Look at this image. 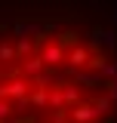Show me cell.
<instances>
[{
    "label": "cell",
    "mask_w": 117,
    "mask_h": 123,
    "mask_svg": "<svg viewBox=\"0 0 117 123\" xmlns=\"http://www.w3.org/2000/svg\"><path fill=\"white\" fill-rule=\"evenodd\" d=\"M77 40H80V37H77V31H62V34L56 37V46L62 49V52H71L74 46H77Z\"/></svg>",
    "instance_id": "4"
},
{
    "label": "cell",
    "mask_w": 117,
    "mask_h": 123,
    "mask_svg": "<svg viewBox=\"0 0 117 123\" xmlns=\"http://www.w3.org/2000/svg\"><path fill=\"white\" fill-rule=\"evenodd\" d=\"M68 120H74V123H86V120H92V108H89L86 102H77L74 108H68Z\"/></svg>",
    "instance_id": "3"
},
{
    "label": "cell",
    "mask_w": 117,
    "mask_h": 123,
    "mask_svg": "<svg viewBox=\"0 0 117 123\" xmlns=\"http://www.w3.org/2000/svg\"><path fill=\"white\" fill-rule=\"evenodd\" d=\"M3 117H9V105H6V102H0V120H3Z\"/></svg>",
    "instance_id": "13"
},
{
    "label": "cell",
    "mask_w": 117,
    "mask_h": 123,
    "mask_svg": "<svg viewBox=\"0 0 117 123\" xmlns=\"http://www.w3.org/2000/svg\"><path fill=\"white\" fill-rule=\"evenodd\" d=\"M108 95H111V98H117V83H114V80L108 83Z\"/></svg>",
    "instance_id": "14"
},
{
    "label": "cell",
    "mask_w": 117,
    "mask_h": 123,
    "mask_svg": "<svg viewBox=\"0 0 117 123\" xmlns=\"http://www.w3.org/2000/svg\"><path fill=\"white\" fill-rule=\"evenodd\" d=\"M40 62H43V65H58V62H65V52H62L58 46H46Z\"/></svg>",
    "instance_id": "5"
},
{
    "label": "cell",
    "mask_w": 117,
    "mask_h": 123,
    "mask_svg": "<svg viewBox=\"0 0 117 123\" xmlns=\"http://www.w3.org/2000/svg\"><path fill=\"white\" fill-rule=\"evenodd\" d=\"M31 49H34V43H31V40H19V46H15V59H22V55H28Z\"/></svg>",
    "instance_id": "8"
},
{
    "label": "cell",
    "mask_w": 117,
    "mask_h": 123,
    "mask_svg": "<svg viewBox=\"0 0 117 123\" xmlns=\"http://www.w3.org/2000/svg\"><path fill=\"white\" fill-rule=\"evenodd\" d=\"M40 68H43V62H40V59H31V62H25V65H22V71H25V74H37Z\"/></svg>",
    "instance_id": "7"
},
{
    "label": "cell",
    "mask_w": 117,
    "mask_h": 123,
    "mask_svg": "<svg viewBox=\"0 0 117 123\" xmlns=\"http://www.w3.org/2000/svg\"><path fill=\"white\" fill-rule=\"evenodd\" d=\"M52 123H68V108H56L52 111Z\"/></svg>",
    "instance_id": "11"
},
{
    "label": "cell",
    "mask_w": 117,
    "mask_h": 123,
    "mask_svg": "<svg viewBox=\"0 0 117 123\" xmlns=\"http://www.w3.org/2000/svg\"><path fill=\"white\" fill-rule=\"evenodd\" d=\"M65 62H68L71 68H83V65L89 62V49L86 46H74L71 52H65Z\"/></svg>",
    "instance_id": "2"
},
{
    "label": "cell",
    "mask_w": 117,
    "mask_h": 123,
    "mask_svg": "<svg viewBox=\"0 0 117 123\" xmlns=\"http://www.w3.org/2000/svg\"><path fill=\"white\" fill-rule=\"evenodd\" d=\"M31 98H34V105H46V86H37Z\"/></svg>",
    "instance_id": "10"
},
{
    "label": "cell",
    "mask_w": 117,
    "mask_h": 123,
    "mask_svg": "<svg viewBox=\"0 0 117 123\" xmlns=\"http://www.w3.org/2000/svg\"><path fill=\"white\" fill-rule=\"evenodd\" d=\"M89 108H92V114H108V108H111V98H96Z\"/></svg>",
    "instance_id": "6"
},
{
    "label": "cell",
    "mask_w": 117,
    "mask_h": 123,
    "mask_svg": "<svg viewBox=\"0 0 117 123\" xmlns=\"http://www.w3.org/2000/svg\"><path fill=\"white\" fill-rule=\"evenodd\" d=\"M19 98V102H28V83L25 80H9V83H3L0 86V98Z\"/></svg>",
    "instance_id": "1"
},
{
    "label": "cell",
    "mask_w": 117,
    "mask_h": 123,
    "mask_svg": "<svg viewBox=\"0 0 117 123\" xmlns=\"http://www.w3.org/2000/svg\"><path fill=\"white\" fill-rule=\"evenodd\" d=\"M13 59H15V49L9 43H3L0 46V62H13Z\"/></svg>",
    "instance_id": "9"
},
{
    "label": "cell",
    "mask_w": 117,
    "mask_h": 123,
    "mask_svg": "<svg viewBox=\"0 0 117 123\" xmlns=\"http://www.w3.org/2000/svg\"><path fill=\"white\" fill-rule=\"evenodd\" d=\"M89 68H105L108 62H105V55H89V62H86Z\"/></svg>",
    "instance_id": "12"
}]
</instances>
